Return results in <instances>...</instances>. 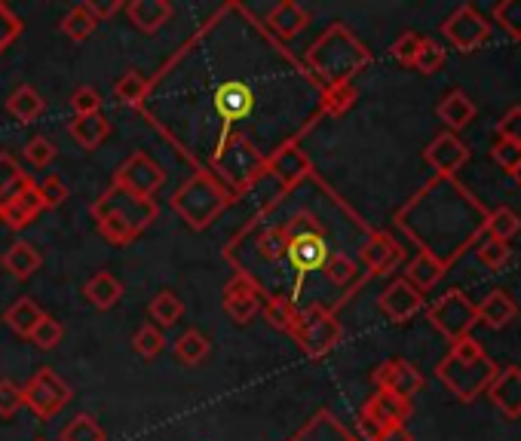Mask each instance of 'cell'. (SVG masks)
I'll use <instances>...</instances> for the list:
<instances>
[{
	"label": "cell",
	"mask_w": 521,
	"mask_h": 441,
	"mask_svg": "<svg viewBox=\"0 0 521 441\" xmlns=\"http://www.w3.org/2000/svg\"><path fill=\"white\" fill-rule=\"evenodd\" d=\"M138 117L240 196L325 117L322 83L255 10L227 0L157 68Z\"/></svg>",
	"instance_id": "obj_1"
},
{
	"label": "cell",
	"mask_w": 521,
	"mask_h": 441,
	"mask_svg": "<svg viewBox=\"0 0 521 441\" xmlns=\"http://www.w3.org/2000/svg\"><path fill=\"white\" fill-rule=\"evenodd\" d=\"M433 322L448 334V337H460L466 328H469V322H472V310H469V304L460 298L457 291H451L448 298H442L436 307H433Z\"/></svg>",
	"instance_id": "obj_19"
},
{
	"label": "cell",
	"mask_w": 521,
	"mask_h": 441,
	"mask_svg": "<svg viewBox=\"0 0 521 441\" xmlns=\"http://www.w3.org/2000/svg\"><path fill=\"white\" fill-rule=\"evenodd\" d=\"M145 95H148V77L141 74V71L129 68V71H123V74L117 77V83H114V98H117V102H120L123 108L138 111L141 102H145Z\"/></svg>",
	"instance_id": "obj_26"
},
{
	"label": "cell",
	"mask_w": 521,
	"mask_h": 441,
	"mask_svg": "<svg viewBox=\"0 0 521 441\" xmlns=\"http://www.w3.org/2000/svg\"><path fill=\"white\" fill-rule=\"evenodd\" d=\"M99 28V22L89 16V10H86V4H77V7H71L68 13H65V19H62V31L74 40V43H83V40H89L92 37V31Z\"/></svg>",
	"instance_id": "obj_33"
},
{
	"label": "cell",
	"mask_w": 521,
	"mask_h": 441,
	"mask_svg": "<svg viewBox=\"0 0 521 441\" xmlns=\"http://www.w3.org/2000/svg\"><path fill=\"white\" fill-rule=\"evenodd\" d=\"M89 215L96 221L99 236L108 245L123 249V245H132L160 218V206L157 200H141V196L111 184L99 200L89 206Z\"/></svg>",
	"instance_id": "obj_3"
},
{
	"label": "cell",
	"mask_w": 521,
	"mask_h": 441,
	"mask_svg": "<svg viewBox=\"0 0 521 441\" xmlns=\"http://www.w3.org/2000/svg\"><path fill=\"white\" fill-rule=\"evenodd\" d=\"M31 175L28 172H22V166H19V160L13 157V154H0V203L4 200H10V196L28 181Z\"/></svg>",
	"instance_id": "obj_35"
},
{
	"label": "cell",
	"mask_w": 521,
	"mask_h": 441,
	"mask_svg": "<svg viewBox=\"0 0 521 441\" xmlns=\"http://www.w3.org/2000/svg\"><path fill=\"white\" fill-rule=\"evenodd\" d=\"M350 233L368 230L313 172L261 212L243 218L221 255L233 276L249 279L264 298L304 310L313 276H325L331 258L350 252Z\"/></svg>",
	"instance_id": "obj_2"
},
{
	"label": "cell",
	"mask_w": 521,
	"mask_h": 441,
	"mask_svg": "<svg viewBox=\"0 0 521 441\" xmlns=\"http://www.w3.org/2000/svg\"><path fill=\"white\" fill-rule=\"evenodd\" d=\"M68 105L74 117H89V114H102V92L92 86H77L68 98Z\"/></svg>",
	"instance_id": "obj_38"
},
{
	"label": "cell",
	"mask_w": 521,
	"mask_h": 441,
	"mask_svg": "<svg viewBox=\"0 0 521 441\" xmlns=\"http://www.w3.org/2000/svg\"><path fill=\"white\" fill-rule=\"evenodd\" d=\"M261 316H264V322L273 328V331H279V334H295V325H298V307H292V304H286V301H279V298H264V304H261Z\"/></svg>",
	"instance_id": "obj_29"
},
{
	"label": "cell",
	"mask_w": 521,
	"mask_h": 441,
	"mask_svg": "<svg viewBox=\"0 0 521 441\" xmlns=\"http://www.w3.org/2000/svg\"><path fill=\"white\" fill-rule=\"evenodd\" d=\"M123 13L135 31L154 34L172 19L175 7L169 4V0H129V4H123Z\"/></svg>",
	"instance_id": "obj_14"
},
{
	"label": "cell",
	"mask_w": 521,
	"mask_h": 441,
	"mask_svg": "<svg viewBox=\"0 0 521 441\" xmlns=\"http://www.w3.org/2000/svg\"><path fill=\"white\" fill-rule=\"evenodd\" d=\"M68 135L77 141V147H83V151H96V147H102V141L111 135V123L105 114L74 117L68 123Z\"/></svg>",
	"instance_id": "obj_22"
},
{
	"label": "cell",
	"mask_w": 521,
	"mask_h": 441,
	"mask_svg": "<svg viewBox=\"0 0 521 441\" xmlns=\"http://www.w3.org/2000/svg\"><path fill=\"white\" fill-rule=\"evenodd\" d=\"M494 157H497V163L500 166H506L509 172L521 163V147L518 144H512V141H503V144H497L494 147Z\"/></svg>",
	"instance_id": "obj_48"
},
{
	"label": "cell",
	"mask_w": 521,
	"mask_h": 441,
	"mask_svg": "<svg viewBox=\"0 0 521 441\" xmlns=\"http://www.w3.org/2000/svg\"><path fill=\"white\" fill-rule=\"evenodd\" d=\"M356 105V86L353 83H335L322 86V114L325 117H341Z\"/></svg>",
	"instance_id": "obj_31"
},
{
	"label": "cell",
	"mask_w": 521,
	"mask_h": 441,
	"mask_svg": "<svg viewBox=\"0 0 521 441\" xmlns=\"http://www.w3.org/2000/svg\"><path fill=\"white\" fill-rule=\"evenodd\" d=\"M289 441H356V438L338 423V417L331 411H319Z\"/></svg>",
	"instance_id": "obj_20"
},
{
	"label": "cell",
	"mask_w": 521,
	"mask_h": 441,
	"mask_svg": "<svg viewBox=\"0 0 521 441\" xmlns=\"http://www.w3.org/2000/svg\"><path fill=\"white\" fill-rule=\"evenodd\" d=\"M264 28L276 37V40H292V37H298L307 25H310V13L301 7V4H295V0H282V4H276L264 19Z\"/></svg>",
	"instance_id": "obj_13"
},
{
	"label": "cell",
	"mask_w": 521,
	"mask_h": 441,
	"mask_svg": "<svg viewBox=\"0 0 521 441\" xmlns=\"http://www.w3.org/2000/svg\"><path fill=\"white\" fill-rule=\"evenodd\" d=\"M469 28L476 31V34H485L488 28H485V22L482 19H476L472 16V10H460L448 25H445V34L457 43V46H463V49H469L472 43H469Z\"/></svg>",
	"instance_id": "obj_37"
},
{
	"label": "cell",
	"mask_w": 521,
	"mask_h": 441,
	"mask_svg": "<svg viewBox=\"0 0 521 441\" xmlns=\"http://www.w3.org/2000/svg\"><path fill=\"white\" fill-rule=\"evenodd\" d=\"M86 10H89L92 19L102 25V22L114 19L123 10V0H86Z\"/></svg>",
	"instance_id": "obj_47"
},
{
	"label": "cell",
	"mask_w": 521,
	"mask_h": 441,
	"mask_svg": "<svg viewBox=\"0 0 521 441\" xmlns=\"http://www.w3.org/2000/svg\"><path fill=\"white\" fill-rule=\"evenodd\" d=\"M233 206H236L233 190H227L218 178L203 175V172H194L172 193V200H169V209L191 230L212 227Z\"/></svg>",
	"instance_id": "obj_5"
},
{
	"label": "cell",
	"mask_w": 521,
	"mask_h": 441,
	"mask_svg": "<svg viewBox=\"0 0 521 441\" xmlns=\"http://www.w3.org/2000/svg\"><path fill=\"white\" fill-rule=\"evenodd\" d=\"M420 43H423V37H417V34H402L393 46H390V53H393V59L396 62H402V65H414V59H417V49H420Z\"/></svg>",
	"instance_id": "obj_46"
},
{
	"label": "cell",
	"mask_w": 521,
	"mask_h": 441,
	"mask_svg": "<svg viewBox=\"0 0 521 441\" xmlns=\"http://www.w3.org/2000/svg\"><path fill=\"white\" fill-rule=\"evenodd\" d=\"M264 172H267L273 181H279L282 190H289V187L301 184L307 175H313V163H310V157L304 154L301 144H289V147H282V151H276V154L267 160Z\"/></svg>",
	"instance_id": "obj_11"
},
{
	"label": "cell",
	"mask_w": 521,
	"mask_h": 441,
	"mask_svg": "<svg viewBox=\"0 0 521 441\" xmlns=\"http://www.w3.org/2000/svg\"><path fill=\"white\" fill-rule=\"evenodd\" d=\"M71 386L53 371V368H40L25 386H22V402L37 420H53L62 414L71 402Z\"/></svg>",
	"instance_id": "obj_7"
},
{
	"label": "cell",
	"mask_w": 521,
	"mask_h": 441,
	"mask_svg": "<svg viewBox=\"0 0 521 441\" xmlns=\"http://www.w3.org/2000/svg\"><path fill=\"white\" fill-rule=\"evenodd\" d=\"M515 316V304L506 298V294H500V291H494L491 298L482 304V319L488 322V325H503V322H509Z\"/></svg>",
	"instance_id": "obj_43"
},
{
	"label": "cell",
	"mask_w": 521,
	"mask_h": 441,
	"mask_svg": "<svg viewBox=\"0 0 521 441\" xmlns=\"http://www.w3.org/2000/svg\"><path fill=\"white\" fill-rule=\"evenodd\" d=\"M402 258V249L387 236V233H371L365 245L359 249V264L368 276L374 273H390Z\"/></svg>",
	"instance_id": "obj_12"
},
{
	"label": "cell",
	"mask_w": 521,
	"mask_h": 441,
	"mask_svg": "<svg viewBox=\"0 0 521 441\" xmlns=\"http://www.w3.org/2000/svg\"><path fill=\"white\" fill-rule=\"evenodd\" d=\"M503 258H506V245L503 242H491V245H485V249H482V261L491 264V267H497Z\"/></svg>",
	"instance_id": "obj_51"
},
{
	"label": "cell",
	"mask_w": 521,
	"mask_h": 441,
	"mask_svg": "<svg viewBox=\"0 0 521 441\" xmlns=\"http://www.w3.org/2000/svg\"><path fill=\"white\" fill-rule=\"evenodd\" d=\"M172 353H175V359H178L184 368H197V365H203V362L209 359L212 343H209V337H206L200 328H187V331L175 340Z\"/></svg>",
	"instance_id": "obj_23"
},
{
	"label": "cell",
	"mask_w": 521,
	"mask_h": 441,
	"mask_svg": "<svg viewBox=\"0 0 521 441\" xmlns=\"http://www.w3.org/2000/svg\"><path fill=\"white\" fill-rule=\"evenodd\" d=\"M59 157V147L46 138V135H34L28 144H25V160L31 163V166H37V169H46L53 160Z\"/></svg>",
	"instance_id": "obj_40"
},
{
	"label": "cell",
	"mask_w": 521,
	"mask_h": 441,
	"mask_svg": "<svg viewBox=\"0 0 521 441\" xmlns=\"http://www.w3.org/2000/svg\"><path fill=\"white\" fill-rule=\"evenodd\" d=\"M491 230H494L500 239H506V236H512V233L518 230V218H515L512 212L503 209V212H497V215L491 218Z\"/></svg>",
	"instance_id": "obj_49"
},
{
	"label": "cell",
	"mask_w": 521,
	"mask_h": 441,
	"mask_svg": "<svg viewBox=\"0 0 521 441\" xmlns=\"http://www.w3.org/2000/svg\"><path fill=\"white\" fill-rule=\"evenodd\" d=\"M420 307H423L420 291H417L411 282H405V279L393 282V285L381 294V310H384L393 322H405V319H411Z\"/></svg>",
	"instance_id": "obj_17"
},
{
	"label": "cell",
	"mask_w": 521,
	"mask_h": 441,
	"mask_svg": "<svg viewBox=\"0 0 521 441\" xmlns=\"http://www.w3.org/2000/svg\"><path fill=\"white\" fill-rule=\"evenodd\" d=\"M512 175H515V181H518V184H521V163H518V166H515V169H512Z\"/></svg>",
	"instance_id": "obj_53"
},
{
	"label": "cell",
	"mask_w": 521,
	"mask_h": 441,
	"mask_svg": "<svg viewBox=\"0 0 521 441\" xmlns=\"http://www.w3.org/2000/svg\"><path fill=\"white\" fill-rule=\"evenodd\" d=\"M0 267H4L10 276L16 279H31L40 267H43V255L34 249L31 242L25 239H16L10 249L4 252V258H0Z\"/></svg>",
	"instance_id": "obj_21"
},
{
	"label": "cell",
	"mask_w": 521,
	"mask_h": 441,
	"mask_svg": "<svg viewBox=\"0 0 521 441\" xmlns=\"http://www.w3.org/2000/svg\"><path fill=\"white\" fill-rule=\"evenodd\" d=\"M439 114H442V120L448 123V126H466L469 120H472V105L466 102V95H460V92H451L445 102L439 105Z\"/></svg>",
	"instance_id": "obj_39"
},
{
	"label": "cell",
	"mask_w": 521,
	"mask_h": 441,
	"mask_svg": "<svg viewBox=\"0 0 521 441\" xmlns=\"http://www.w3.org/2000/svg\"><path fill=\"white\" fill-rule=\"evenodd\" d=\"M62 337H65V325L56 319V316H50V313H43V319L37 322V328L31 331V343L37 350H43V353H50V350H56L59 343H62Z\"/></svg>",
	"instance_id": "obj_34"
},
{
	"label": "cell",
	"mask_w": 521,
	"mask_h": 441,
	"mask_svg": "<svg viewBox=\"0 0 521 441\" xmlns=\"http://www.w3.org/2000/svg\"><path fill=\"white\" fill-rule=\"evenodd\" d=\"M442 62H445V49L439 43H433V40H423L411 68H417L420 74H436L442 68Z\"/></svg>",
	"instance_id": "obj_44"
},
{
	"label": "cell",
	"mask_w": 521,
	"mask_h": 441,
	"mask_svg": "<svg viewBox=\"0 0 521 441\" xmlns=\"http://www.w3.org/2000/svg\"><path fill=\"white\" fill-rule=\"evenodd\" d=\"M19 408H25V402H22V386H19L16 380L4 377V380H0V417L10 420V417L19 414Z\"/></svg>",
	"instance_id": "obj_45"
},
{
	"label": "cell",
	"mask_w": 521,
	"mask_h": 441,
	"mask_svg": "<svg viewBox=\"0 0 521 441\" xmlns=\"http://www.w3.org/2000/svg\"><path fill=\"white\" fill-rule=\"evenodd\" d=\"M111 184H117V187L141 196V200H154V196L166 184V172H163V166L151 154L135 151L132 157H126V163H120V169L114 172V181Z\"/></svg>",
	"instance_id": "obj_8"
},
{
	"label": "cell",
	"mask_w": 521,
	"mask_h": 441,
	"mask_svg": "<svg viewBox=\"0 0 521 441\" xmlns=\"http://www.w3.org/2000/svg\"><path fill=\"white\" fill-rule=\"evenodd\" d=\"M37 193H40V200H43V209H59L68 196H71V190H68V184L59 178V175H46L40 184H37Z\"/></svg>",
	"instance_id": "obj_42"
},
{
	"label": "cell",
	"mask_w": 521,
	"mask_h": 441,
	"mask_svg": "<svg viewBox=\"0 0 521 441\" xmlns=\"http://www.w3.org/2000/svg\"><path fill=\"white\" fill-rule=\"evenodd\" d=\"M43 209V200H40V193H37V184L28 178L10 200L0 203V224L10 227V230H25L28 224H34L40 218Z\"/></svg>",
	"instance_id": "obj_10"
},
{
	"label": "cell",
	"mask_w": 521,
	"mask_h": 441,
	"mask_svg": "<svg viewBox=\"0 0 521 441\" xmlns=\"http://www.w3.org/2000/svg\"><path fill=\"white\" fill-rule=\"evenodd\" d=\"M132 350H135L141 359H148V362L157 359V356L166 350V334H163V328L145 322V325H141V328L132 334Z\"/></svg>",
	"instance_id": "obj_32"
},
{
	"label": "cell",
	"mask_w": 521,
	"mask_h": 441,
	"mask_svg": "<svg viewBox=\"0 0 521 441\" xmlns=\"http://www.w3.org/2000/svg\"><path fill=\"white\" fill-rule=\"evenodd\" d=\"M34 441H46V438H34Z\"/></svg>",
	"instance_id": "obj_54"
},
{
	"label": "cell",
	"mask_w": 521,
	"mask_h": 441,
	"mask_svg": "<svg viewBox=\"0 0 521 441\" xmlns=\"http://www.w3.org/2000/svg\"><path fill=\"white\" fill-rule=\"evenodd\" d=\"M500 132L506 135V141H512V144L521 147V111H512V114L500 123Z\"/></svg>",
	"instance_id": "obj_50"
},
{
	"label": "cell",
	"mask_w": 521,
	"mask_h": 441,
	"mask_svg": "<svg viewBox=\"0 0 521 441\" xmlns=\"http://www.w3.org/2000/svg\"><path fill=\"white\" fill-rule=\"evenodd\" d=\"M7 111L19 120V123H34V120H40V114L46 111V98L34 89V86H28V83H22L19 89H13L10 92V98H7Z\"/></svg>",
	"instance_id": "obj_24"
},
{
	"label": "cell",
	"mask_w": 521,
	"mask_h": 441,
	"mask_svg": "<svg viewBox=\"0 0 521 441\" xmlns=\"http://www.w3.org/2000/svg\"><path fill=\"white\" fill-rule=\"evenodd\" d=\"M374 383L381 389H387V392H396L399 399H411L414 392L423 386V377L414 365L396 359V362H387V365H381L374 371Z\"/></svg>",
	"instance_id": "obj_15"
},
{
	"label": "cell",
	"mask_w": 521,
	"mask_h": 441,
	"mask_svg": "<svg viewBox=\"0 0 521 441\" xmlns=\"http://www.w3.org/2000/svg\"><path fill=\"white\" fill-rule=\"evenodd\" d=\"M83 298L89 307H96V310H114L123 298V282L108 273V270H99V273H92L83 285Z\"/></svg>",
	"instance_id": "obj_18"
},
{
	"label": "cell",
	"mask_w": 521,
	"mask_h": 441,
	"mask_svg": "<svg viewBox=\"0 0 521 441\" xmlns=\"http://www.w3.org/2000/svg\"><path fill=\"white\" fill-rule=\"evenodd\" d=\"M301 62L322 86H335V83H353V77L371 62V56L341 22H335L322 37L310 43Z\"/></svg>",
	"instance_id": "obj_4"
},
{
	"label": "cell",
	"mask_w": 521,
	"mask_h": 441,
	"mask_svg": "<svg viewBox=\"0 0 521 441\" xmlns=\"http://www.w3.org/2000/svg\"><path fill=\"white\" fill-rule=\"evenodd\" d=\"M43 319V310L34 298H19L7 313H4V322L10 331H16L19 337H31V331L37 328V322Z\"/></svg>",
	"instance_id": "obj_27"
},
{
	"label": "cell",
	"mask_w": 521,
	"mask_h": 441,
	"mask_svg": "<svg viewBox=\"0 0 521 441\" xmlns=\"http://www.w3.org/2000/svg\"><path fill=\"white\" fill-rule=\"evenodd\" d=\"M341 322L335 319V313H331L328 307H304L298 310V325H295V334L292 340L298 343V347L310 356V359H322L328 356L331 350L341 343Z\"/></svg>",
	"instance_id": "obj_6"
},
{
	"label": "cell",
	"mask_w": 521,
	"mask_h": 441,
	"mask_svg": "<svg viewBox=\"0 0 521 441\" xmlns=\"http://www.w3.org/2000/svg\"><path fill=\"white\" fill-rule=\"evenodd\" d=\"M148 316H151V325L157 328H172L175 322L184 319V301L178 298V294L172 288H163L157 291L151 304H148Z\"/></svg>",
	"instance_id": "obj_25"
},
{
	"label": "cell",
	"mask_w": 521,
	"mask_h": 441,
	"mask_svg": "<svg viewBox=\"0 0 521 441\" xmlns=\"http://www.w3.org/2000/svg\"><path fill=\"white\" fill-rule=\"evenodd\" d=\"M261 304H264V294L243 276H233L221 288V307L233 325H249L255 316H261Z\"/></svg>",
	"instance_id": "obj_9"
},
{
	"label": "cell",
	"mask_w": 521,
	"mask_h": 441,
	"mask_svg": "<svg viewBox=\"0 0 521 441\" xmlns=\"http://www.w3.org/2000/svg\"><path fill=\"white\" fill-rule=\"evenodd\" d=\"M59 441H108V432L92 414H77L59 432Z\"/></svg>",
	"instance_id": "obj_30"
},
{
	"label": "cell",
	"mask_w": 521,
	"mask_h": 441,
	"mask_svg": "<svg viewBox=\"0 0 521 441\" xmlns=\"http://www.w3.org/2000/svg\"><path fill=\"white\" fill-rule=\"evenodd\" d=\"M25 25L22 19L13 13V7H7L4 0H0V53H7V49L22 37Z\"/></svg>",
	"instance_id": "obj_41"
},
{
	"label": "cell",
	"mask_w": 521,
	"mask_h": 441,
	"mask_svg": "<svg viewBox=\"0 0 521 441\" xmlns=\"http://www.w3.org/2000/svg\"><path fill=\"white\" fill-rule=\"evenodd\" d=\"M362 414L368 420H374L377 426H402L411 414V402L408 399H399L396 392H387V389H377L374 396L365 402Z\"/></svg>",
	"instance_id": "obj_16"
},
{
	"label": "cell",
	"mask_w": 521,
	"mask_h": 441,
	"mask_svg": "<svg viewBox=\"0 0 521 441\" xmlns=\"http://www.w3.org/2000/svg\"><path fill=\"white\" fill-rule=\"evenodd\" d=\"M377 441H411V435L405 426H387L381 435H377Z\"/></svg>",
	"instance_id": "obj_52"
},
{
	"label": "cell",
	"mask_w": 521,
	"mask_h": 441,
	"mask_svg": "<svg viewBox=\"0 0 521 441\" xmlns=\"http://www.w3.org/2000/svg\"><path fill=\"white\" fill-rule=\"evenodd\" d=\"M426 160H430L439 172H451V169H457L466 160V147L457 138L442 135V138H436L430 144V151H426Z\"/></svg>",
	"instance_id": "obj_28"
},
{
	"label": "cell",
	"mask_w": 521,
	"mask_h": 441,
	"mask_svg": "<svg viewBox=\"0 0 521 441\" xmlns=\"http://www.w3.org/2000/svg\"><path fill=\"white\" fill-rule=\"evenodd\" d=\"M442 276V264L430 255V252H423L411 267H408V276H405V282H411L417 291H423V288H430V285H436V279Z\"/></svg>",
	"instance_id": "obj_36"
}]
</instances>
